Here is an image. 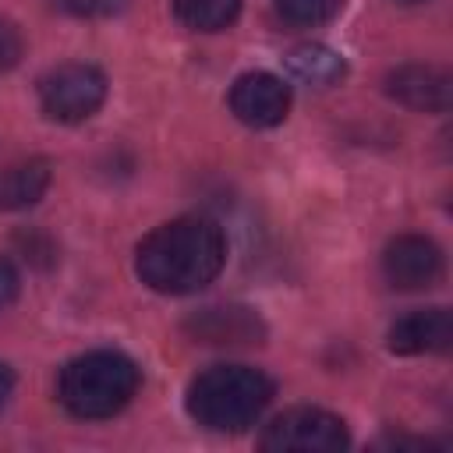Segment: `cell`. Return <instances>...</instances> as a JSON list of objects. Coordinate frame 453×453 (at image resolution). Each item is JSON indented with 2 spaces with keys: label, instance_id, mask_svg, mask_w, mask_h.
Masks as SVG:
<instances>
[{
  "label": "cell",
  "instance_id": "cell-1",
  "mask_svg": "<svg viewBox=\"0 0 453 453\" xmlns=\"http://www.w3.org/2000/svg\"><path fill=\"white\" fill-rule=\"evenodd\" d=\"M226 262L223 230L205 216H180L142 237L134 273L159 294H195L209 287Z\"/></svg>",
  "mask_w": 453,
  "mask_h": 453
},
{
  "label": "cell",
  "instance_id": "cell-2",
  "mask_svg": "<svg viewBox=\"0 0 453 453\" xmlns=\"http://www.w3.org/2000/svg\"><path fill=\"white\" fill-rule=\"evenodd\" d=\"M273 400V382L248 365H212L188 386V414L209 432H244Z\"/></svg>",
  "mask_w": 453,
  "mask_h": 453
},
{
  "label": "cell",
  "instance_id": "cell-3",
  "mask_svg": "<svg viewBox=\"0 0 453 453\" xmlns=\"http://www.w3.org/2000/svg\"><path fill=\"white\" fill-rule=\"evenodd\" d=\"M138 365L120 350H92L64 365L60 403L74 418H113L138 393Z\"/></svg>",
  "mask_w": 453,
  "mask_h": 453
},
{
  "label": "cell",
  "instance_id": "cell-4",
  "mask_svg": "<svg viewBox=\"0 0 453 453\" xmlns=\"http://www.w3.org/2000/svg\"><path fill=\"white\" fill-rule=\"evenodd\" d=\"M347 442V425L322 407L283 411L262 432V449L269 453H340Z\"/></svg>",
  "mask_w": 453,
  "mask_h": 453
},
{
  "label": "cell",
  "instance_id": "cell-5",
  "mask_svg": "<svg viewBox=\"0 0 453 453\" xmlns=\"http://www.w3.org/2000/svg\"><path fill=\"white\" fill-rule=\"evenodd\" d=\"M106 99V78L92 64H60L39 81L42 113L57 124L88 120Z\"/></svg>",
  "mask_w": 453,
  "mask_h": 453
},
{
  "label": "cell",
  "instance_id": "cell-6",
  "mask_svg": "<svg viewBox=\"0 0 453 453\" xmlns=\"http://www.w3.org/2000/svg\"><path fill=\"white\" fill-rule=\"evenodd\" d=\"M382 273L396 290H428L442 280V251L421 234H403L386 244Z\"/></svg>",
  "mask_w": 453,
  "mask_h": 453
},
{
  "label": "cell",
  "instance_id": "cell-7",
  "mask_svg": "<svg viewBox=\"0 0 453 453\" xmlns=\"http://www.w3.org/2000/svg\"><path fill=\"white\" fill-rule=\"evenodd\" d=\"M386 96L418 113H446L453 103V78L435 64H400L386 74Z\"/></svg>",
  "mask_w": 453,
  "mask_h": 453
},
{
  "label": "cell",
  "instance_id": "cell-8",
  "mask_svg": "<svg viewBox=\"0 0 453 453\" xmlns=\"http://www.w3.org/2000/svg\"><path fill=\"white\" fill-rule=\"evenodd\" d=\"M230 110L248 127H276L290 113V88L269 71H248L230 88Z\"/></svg>",
  "mask_w": 453,
  "mask_h": 453
},
{
  "label": "cell",
  "instance_id": "cell-9",
  "mask_svg": "<svg viewBox=\"0 0 453 453\" xmlns=\"http://www.w3.org/2000/svg\"><path fill=\"white\" fill-rule=\"evenodd\" d=\"M188 336L209 347H255L265 340V322L241 304H212L184 322Z\"/></svg>",
  "mask_w": 453,
  "mask_h": 453
},
{
  "label": "cell",
  "instance_id": "cell-10",
  "mask_svg": "<svg viewBox=\"0 0 453 453\" xmlns=\"http://www.w3.org/2000/svg\"><path fill=\"white\" fill-rule=\"evenodd\" d=\"M453 340V315L446 308H418L389 326L393 354H435Z\"/></svg>",
  "mask_w": 453,
  "mask_h": 453
},
{
  "label": "cell",
  "instance_id": "cell-11",
  "mask_svg": "<svg viewBox=\"0 0 453 453\" xmlns=\"http://www.w3.org/2000/svg\"><path fill=\"white\" fill-rule=\"evenodd\" d=\"M50 188V163L46 159H21L0 166V212H18L35 205Z\"/></svg>",
  "mask_w": 453,
  "mask_h": 453
},
{
  "label": "cell",
  "instance_id": "cell-12",
  "mask_svg": "<svg viewBox=\"0 0 453 453\" xmlns=\"http://www.w3.org/2000/svg\"><path fill=\"white\" fill-rule=\"evenodd\" d=\"M283 60H287V71H290L297 81L315 85V88H329V85H336V81L347 74L343 57H340L336 50L322 46V42H301V46H294Z\"/></svg>",
  "mask_w": 453,
  "mask_h": 453
},
{
  "label": "cell",
  "instance_id": "cell-13",
  "mask_svg": "<svg viewBox=\"0 0 453 453\" xmlns=\"http://www.w3.org/2000/svg\"><path fill=\"white\" fill-rule=\"evenodd\" d=\"M173 14L195 32H219L237 21L241 0H173Z\"/></svg>",
  "mask_w": 453,
  "mask_h": 453
},
{
  "label": "cell",
  "instance_id": "cell-14",
  "mask_svg": "<svg viewBox=\"0 0 453 453\" xmlns=\"http://www.w3.org/2000/svg\"><path fill=\"white\" fill-rule=\"evenodd\" d=\"M340 7H343V0H276V14L297 28L326 25L340 14Z\"/></svg>",
  "mask_w": 453,
  "mask_h": 453
},
{
  "label": "cell",
  "instance_id": "cell-15",
  "mask_svg": "<svg viewBox=\"0 0 453 453\" xmlns=\"http://www.w3.org/2000/svg\"><path fill=\"white\" fill-rule=\"evenodd\" d=\"M21 50H25V42H21L18 25L7 21V18H0V74L11 71L21 60Z\"/></svg>",
  "mask_w": 453,
  "mask_h": 453
},
{
  "label": "cell",
  "instance_id": "cell-16",
  "mask_svg": "<svg viewBox=\"0 0 453 453\" xmlns=\"http://www.w3.org/2000/svg\"><path fill=\"white\" fill-rule=\"evenodd\" d=\"M60 4L78 18H113L127 7V0H60Z\"/></svg>",
  "mask_w": 453,
  "mask_h": 453
},
{
  "label": "cell",
  "instance_id": "cell-17",
  "mask_svg": "<svg viewBox=\"0 0 453 453\" xmlns=\"http://www.w3.org/2000/svg\"><path fill=\"white\" fill-rule=\"evenodd\" d=\"M18 287H21V280H18V269H14L7 258H0V311H4L7 304H14V297H18Z\"/></svg>",
  "mask_w": 453,
  "mask_h": 453
},
{
  "label": "cell",
  "instance_id": "cell-18",
  "mask_svg": "<svg viewBox=\"0 0 453 453\" xmlns=\"http://www.w3.org/2000/svg\"><path fill=\"white\" fill-rule=\"evenodd\" d=\"M11 393H14V372L0 361V411H4V403L11 400Z\"/></svg>",
  "mask_w": 453,
  "mask_h": 453
},
{
  "label": "cell",
  "instance_id": "cell-19",
  "mask_svg": "<svg viewBox=\"0 0 453 453\" xmlns=\"http://www.w3.org/2000/svg\"><path fill=\"white\" fill-rule=\"evenodd\" d=\"M396 4H425V0H396Z\"/></svg>",
  "mask_w": 453,
  "mask_h": 453
}]
</instances>
